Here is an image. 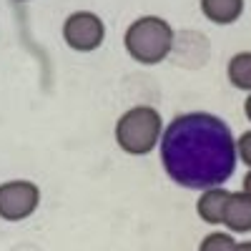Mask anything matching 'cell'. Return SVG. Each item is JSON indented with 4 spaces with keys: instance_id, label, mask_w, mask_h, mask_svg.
Instances as JSON below:
<instances>
[{
    "instance_id": "5bb4252c",
    "label": "cell",
    "mask_w": 251,
    "mask_h": 251,
    "mask_svg": "<svg viewBox=\"0 0 251 251\" xmlns=\"http://www.w3.org/2000/svg\"><path fill=\"white\" fill-rule=\"evenodd\" d=\"M234 251H251V241H236Z\"/></svg>"
},
{
    "instance_id": "ba28073f",
    "label": "cell",
    "mask_w": 251,
    "mask_h": 251,
    "mask_svg": "<svg viewBox=\"0 0 251 251\" xmlns=\"http://www.w3.org/2000/svg\"><path fill=\"white\" fill-rule=\"evenodd\" d=\"M228 194H231V191H226L224 186L201 191V199L196 203V214L201 216V221H206V224H221L224 221V206H226Z\"/></svg>"
},
{
    "instance_id": "9a60e30c",
    "label": "cell",
    "mask_w": 251,
    "mask_h": 251,
    "mask_svg": "<svg viewBox=\"0 0 251 251\" xmlns=\"http://www.w3.org/2000/svg\"><path fill=\"white\" fill-rule=\"evenodd\" d=\"M18 3H25V0H18Z\"/></svg>"
},
{
    "instance_id": "6da1fadb",
    "label": "cell",
    "mask_w": 251,
    "mask_h": 251,
    "mask_svg": "<svg viewBox=\"0 0 251 251\" xmlns=\"http://www.w3.org/2000/svg\"><path fill=\"white\" fill-rule=\"evenodd\" d=\"M161 163L183 188L208 191L224 186L236 171V138L214 113H181L161 133Z\"/></svg>"
},
{
    "instance_id": "4fadbf2b",
    "label": "cell",
    "mask_w": 251,
    "mask_h": 251,
    "mask_svg": "<svg viewBox=\"0 0 251 251\" xmlns=\"http://www.w3.org/2000/svg\"><path fill=\"white\" fill-rule=\"evenodd\" d=\"M244 116H246V121L251 123V93H249L246 100H244Z\"/></svg>"
},
{
    "instance_id": "9c48e42d",
    "label": "cell",
    "mask_w": 251,
    "mask_h": 251,
    "mask_svg": "<svg viewBox=\"0 0 251 251\" xmlns=\"http://www.w3.org/2000/svg\"><path fill=\"white\" fill-rule=\"evenodd\" d=\"M226 75H228V80H231L234 88L251 93V50L236 53L231 60H228Z\"/></svg>"
},
{
    "instance_id": "52a82bcc",
    "label": "cell",
    "mask_w": 251,
    "mask_h": 251,
    "mask_svg": "<svg viewBox=\"0 0 251 251\" xmlns=\"http://www.w3.org/2000/svg\"><path fill=\"white\" fill-rule=\"evenodd\" d=\"M201 13L216 25H231L244 13V0H201Z\"/></svg>"
},
{
    "instance_id": "5b68a950",
    "label": "cell",
    "mask_w": 251,
    "mask_h": 251,
    "mask_svg": "<svg viewBox=\"0 0 251 251\" xmlns=\"http://www.w3.org/2000/svg\"><path fill=\"white\" fill-rule=\"evenodd\" d=\"M103 38H106V25L91 10L71 13L66 18V23H63V40L78 53H91L100 48Z\"/></svg>"
},
{
    "instance_id": "30bf717a",
    "label": "cell",
    "mask_w": 251,
    "mask_h": 251,
    "mask_svg": "<svg viewBox=\"0 0 251 251\" xmlns=\"http://www.w3.org/2000/svg\"><path fill=\"white\" fill-rule=\"evenodd\" d=\"M236 249V241L231 234H221V231H214V234H206L201 239V246L199 251H234Z\"/></svg>"
},
{
    "instance_id": "3957f363",
    "label": "cell",
    "mask_w": 251,
    "mask_h": 251,
    "mask_svg": "<svg viewBox=\"0 0 251 251\" xmlns=\"http://www.w3.org/2000/svg\"><path fill=\"white\" fill-rule=\"evenodd\" d=\"M163 133V118L153 106H133L116 123V143L131 156L151 153Z\"/></svg>"
},
{
    "instance_id": "8992f818",
    "label": "cell",
    "mask_w": 251,
    "mask_h": 251,
    "mask_svg": "<svg viewBox=\"0 0 251 251\" xmlns=\"http://www.w3.org/2000/svg\"><path fill=\"white\" fill-rule=\"evenodd\" d=\"M228 231L249 234L251 231V199L244 191H231L224 206V221Z\"/></svg>"
},
{
    "instance_id": "7c38bea8",
    "label": "cell",
    "mask_w": 251,
    "mask_h": 251,
    "mask_svg": "<svg viewBox=\"0 0 251 251\" xmlns=\"http://www.w3.org/2000/svg\"><path fill=\"white\" fill-rule=\"evenodd\" d=\"M241 186H244L241 191H244V194L251 199V171H246V176H244V183H241Z\"/></svg>"
},
{
    "instance_id": "277c9868",
    "label": "cell",
    "mask_w": 251,
    "mask_h": 251,
    "mask_svg": "<svg viewBox=\"0 0 251 251\" xmlns=\"http://www.w3.org/2000/svg\"><path fill=\"white\" fill-rule=\"evenodd\" d=\"M40 203V188L33 181H5L0 183V219L23 221L35 214Z\"/></svg>"
},
{
    "instance_id": "7a4b0ae2",
    "label": "cell",
    "mask_w": 251,
    "mask_h": 251,
    "mask_svg": "<svg viewBox=\"0 0 251 251\" xmlns=\"http://www.w3.org/2000/svg\"><path fill=\"white\" fill-rule=\"evenodd\" d=\"M123 46L141 66H156L174 48V28L158 15H143L126 28Z\"/></svg>"
},
{
    "instance_id": "8fae6325",
    "label": "cell",
    "mask_w": 251,
    "mask_h": 251,
    "mask_svg": "<svg viewBox=\"0 0 251 251\" xmlns=\"http://www.w3.org/2000/svg\"><path fill=\"white\" fill-rule=\"evenodd\" d=\"M236 158H241V163L251 171V131H244L241 138H236Z\"/></svg>"
}]
</instances>
